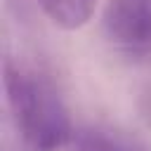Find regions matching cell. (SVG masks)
Masks as SVG:
<instances>
[{"label": "cell", "instance_id": "6da1fadb", "mask_svg": "<svg viewBox=\"0 0 151 151\" xmlns=\"http://www.w3.org/2000/svg\"><path fill=\"white\" fill-rule=\"evenodd\" d=\"M7 97L17 127L31 151H59L73 137L66 106L50 83L19 68H7Z\"/></svg>", "mask_w": 151, "mask_h": 151}, {"label": "cell", "instance_id": "7a4b0ae2", "mask_svg": "<svg viewBox=\"0 0 151 151\" xmlns=\"http://www.w3.org/2000/svg\"><path fill=\"white\" fill-rule=\"evenodd\" d=\"M104 28L123 52L151 54V0H109Z\"/></svg>", "mask_w": 151, "mask_h": 151}, {"label": "cell", "instance_id": "3957f363", "mask_svg": "<svg viewBox=\"0 0 151 151\" xmlns=\"http://www.w3.org/2000/svg\"><path fill=\"white\" fill-rule=\"evenodd\" d=\"M38 2L42 12L52 19V24L66 31H76L85 26L97 7V0H38Z\"/></svg>", "mask_w": 151, "mask_h": 151}, {"label": "cell", "instance_id": "277c9868", "mask_svg": "<svg viewBox=\"0 0 151 151\" xmlns=\"http://www.w3.org/2000/svg\"><path fill=\"white\" fill-rule=\"evenodd\" d=\"M76 151H137L116 137H106L101 132H83L76 139Z\"/></svg>", "mask_w": 151, "mask_h": 151}]
</instances>
